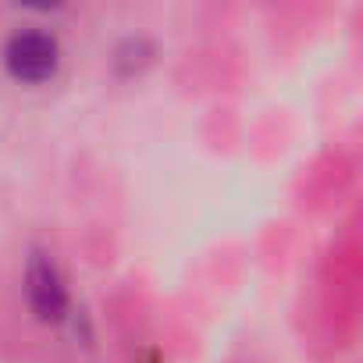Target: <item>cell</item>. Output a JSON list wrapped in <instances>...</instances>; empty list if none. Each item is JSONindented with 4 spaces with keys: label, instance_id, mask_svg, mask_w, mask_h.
<instances>
[{
    "label": "cell",
    "instance_id": "1",
    "mask_svg": "<svg viewBox=\"0 0 363 363\" xmlns=\"http://www.w3.org/2000/svg\"><path fill=\"white\" fill-rule=\"evenodd\" d=\"M4 57H8V68H11L15 79H22V82H43V79H50L57 72L61 50H57V40L54 36L29 29V33H15L8 40Z\"/></svg>",
    "mask_w": 363,
    "mask_h": 363
},
{
    "label": "cell",
    "instance_id": "2",
    "mask_svg": "<svg viewBox=\"0 0 363 363\" xmlns=\"http://www.w3.org/2000/svg\"><path fill=\"white\" fill-rule=\"evenodd\" d=\"M29 299H33V306H36L40 317H61L65 313V303H68L65 285H61L54 264L47 257H40V253L29 264Z\"/></svg>",
    "mask_w": 363,
    "mask_h": 363
}]
</instances>
